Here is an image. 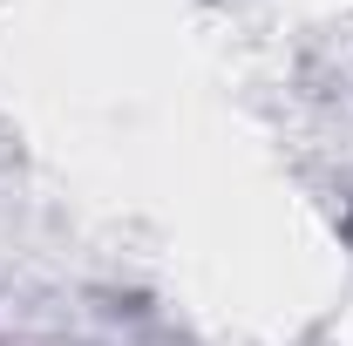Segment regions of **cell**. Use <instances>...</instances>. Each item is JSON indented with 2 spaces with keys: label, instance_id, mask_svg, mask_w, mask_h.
Returning a JSON list of instances; mask_svg holds the SVG:
<instances>
[]
</instances>
